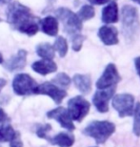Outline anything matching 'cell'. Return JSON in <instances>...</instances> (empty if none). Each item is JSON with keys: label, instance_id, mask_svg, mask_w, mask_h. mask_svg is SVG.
I'll use <instances>...</instances> for the list:
<instances>
[{"label": "cell", "instance_id": "obj_19", "mask_svg": "<svg viewBox=\"0 0 140 147\" xmlns=\"http://www.w3.org/2000/svg\"><path fill=\"white\" fill-rule=\"evenodd\" d=\"M36 54L43 59L52 60L54 58L55 51L54 46L50 43H40L36 46Z\"/></svg>", "mask_w": 140, "mask_h": 147}, {"label": "cell", "instance_id": "obj_10", "mask_svg": "<svg viewBox=\"0 0 140 147\" xmlns=\"http://www.w3.org/2000/svg\"><path fill=\"white\" fill-rule=\"evenodd\" d=\"M115 92V86L108 89H99L92 98V102L95 108L100 113H107L109 111V101Z\"/></svg>", "mask_w": 140, "mask_h": 147}, {"label": "cell", "instance_id": "obj_1", "mask_svg": "<svg viewBox=\"0 0 140 147\" xmlns=\"http://www.w3.org/2000/svg\"><path fill=\"white\" fill-rule=\"evenodd\" d=\"M6 17L11 29L33 36L39 31V19L33 16L31 9L18 1L9 3Z\"/></svg>", "mask_w": 140, "mask_h": 147}, {"label": "cell", "instance_id": "obj_33", "mask_svg": "<svg viewBox=\"0 0 140 147\" xmlns=\"http://www.w3.org/2000/svg\"><path fill=\"white\" fill-rule=\"evenodd\" d=\"M3 63V55L0 54V64Z\"/></svg>", "mask_w": 140, "mask_h": 147}, {"label": "cell", "instance_id": "obj_13", "mask_svg": "<svg viewBox=\"0 0 140 147\" xmlns=\"http://www.w3.org/2000/svg\"><path fill=\"white\" fill-rule=\"evenodd\" d=\"M118 32L115 27H110V26H103L99 29L98 36L105 45H116L118 43L117 37Z\"/></svg>", "mask_w": 140, "mask_h": 147}, {"label": "cell", "instance_id": "obj_4", "mask_svg": "<svg viewBox=\"0 0 140 147\" xmlns=\"http://www.w3.org/2000/svg\"><path fill=\"white\" fill-rule=\"evenodd\" d=\"M55 16L62 23L64 32L71 37L79 34L80 32L82 31V20L77 16L76 13H72L70 9L64 7L58 8L55 11Z\"/></svg>", "mask_w": 140, "mask_h": 147}, {"label": "cell", "instance_id": "obj_9", "mask_svg": "<svg viewBox=\"0 0 140 147\" xmlns=\"http://www.w3.org/2000/svg\"><path fill=\"white\" fill-rule=\"evenodd\" d=\"M121 80V78L117 72V69L115 64H109L104 73L96 81V87L98 89H108V88L115 86L119 81Z\"/></svg>", "mask_w": 140, "mask_h": 147}, {"label": "cell", "instance_id": "obj_2", "mask_svg": "<svg viewBox=\"0 0 140 147\" xmlns=\"http://www.w3.org/2000/svg\"><path fill=\"white\" fill-rule=\"evenodd\" d=\"M122 33L126 41L132 43L138 34L140 23L136 8L131 5H125L122 8Z\"/></svg>", "mask_w": 140, "mask_h": 147}, {"label": "cell", "instance_id": "obj_12", "mask_svg": "<svg viewBox=\"0 0 140 147\" xmlns=\"http://www.w3.org/2000/svg\"><path fill=\"white\" fill-rule=\"evenodd\" d=\"M27 55L26 50H19L16 55H13L7 62L4 64V67L9 72H16L24 69L27 63Z\"/></svg>", "mask_w": 140, "mask_h": 147}, {"label": "cell", "instance_id": "obj_15", "mask_svg": "<svg viewBox=\"0 0 140 147\" xmlns=\"http://www.w3.org/2000/svg\"><path fill=\"white\" fill-rule=\"evenodd\" d=\"M50 143L59 147H71L74 143V136L72 133H66V132H60L56 136L52 138H46Z\"/></svg>", "mask_w": 140, "mask_h": 147}, {"label": "cell", "instance_id": "obj_21", "mask_svg": "<svg viewBox=\"0 0 140 147\" xmlns=\"http://www.w3.org/2000/svg\"><path fill=\"white\" fill-rule=\"evenodd\" d=\"M52 46L54 48V51H56L59 54L60 57H64L68 53V43L63 36H58Z\"/></svg>", "mask_w": 140, "mask_h": 147}, {"label": "cell", "instance_id": "obj_26", "mask_svg": "<svg viewBox=\"0 0 140 147\" xmlns=\"http://www.w3.org/2000/svg\"><path fill=\"white\" fill-rule=\"evenodd\" d=\"M51 130H52L51 124H39L36 126V133L37 135V137L41 138V139H46L48 137L47 136V133Z\"/></svg>", "mask_w": 140, "mask_h": 147}, {"label": "cell", "instance_id": "obj_35", "mask_svg": "<svg viewBox=\"0 0 140 147\" xmlns=\"http://www.w3.org/2000/svg\"><path fill=\"white\" fill-rule=\"evenodd\" d=\"M1 21H2V19H1V18H0V22H1Z\"/></svg>", "mask_w": 140, "mask_h": 147}, {"label": "cell", "instance_id": "obj_25", "mask_svg": "<svg viewBox=\"0 0 140 147\" xmlns=\"http://www.w3.org/2000/svg\"><path fill=\"white\" fill-rule=\"evenodd\" d=\"M85 40V36L82 34H76V36H72V49L75 52H79L83 45V41Z\"/></svg>", "mask_w": 140, "mask_h": 147}, {"label": "cell", "instance_id": "obj_3", "mask_svg": "<svg viewBox=\"0 0 140 147\" xmlns=\"http://www.w3.org/2000/svg\"><path fill=\"white\" fill-rule=\"evenodd\" d=\"M115 125L113 122L107 120H94L86 126L83 130V134L94 139L97 144H103L115 133Z\"/></svg>", "mask_w": 140, "mask_h": 147}, {"label": "cell", "instance_id": "obj_31", "mask_svg": "<svg viewBox=\"0 0 140 147\" xmlns=\"http://www.w3.org/2000/svg\"><path fill=\"white\" fill-rule=\"evenodd\" d=\"M6 84H7V80L5 78H0V91L5 87Z\"/></svg>", "mask_w": 140, "mask_h": 147}, {"label": "cell", "instance_id": "obj_6", "mask_svg": "<svg viewBox=\"0 0 140 147\" xmlns=\"http://www.w3.org/2000/svg\"><path fill=\"white\" fill-rule=\"evenodd\" d=\"M36 86V81L28 74H17L13 78V89L17 96H30Z\"/></svg>", "mask_w": 140, "mask_h": 147}, {"label": "cell", "instance_id": "obj_30", "mask_svg": "<svg viewBox=\"0 0 140 147\" xmlns=\"http://www.w3.org/2000/svg\"><path fill=\"white\" fill-rule=\"evenodd\" d=\"M135 65L136 72H137L139 78H140V57H136L135 59Z\"/></svg>", "mask_w": 140, "mask_h": 147}, {"label": "cell", "instance_id": "obj_27", "mask_svg": "<svg viewBox=\"0 0 140 147\" xmlns=\"http://www.w3.org/2000/svg\"><path fill=\"white\" fill-rule=\"evenodd\" d=\"M10 146L11 147H23V142L21 140V136L19 132H15L13 139L10 140Z\"/></svg>", "mask_w": 140, "mask_h": 147}, {"label": "cell", "instance_id": "obj_36", "mask_svg": "<svg viewBox=\"0 0 140 147\" xmlns=\"http://www.w3.org/2000/svg\"><path fill=\"white\" fill-rule=\"evenodd\" d=\"M0 147H1V146H0Z\"/></svg>", "mask_w": 140, "mask_h": 147}, {"label": "cell", "instance_id": "obj_7", "mask_svg": "<svg viewBox=\"0 0 140 147\" xmlns=\"http://www.w3.org/2000/svg\"><path fill=\"white\" fill-rule=\"evenodd\" d=\"M113 107L117 111L120 117H130L133 115L135 98L131 94H119L113 99Z\"/></svg>", "mask_w": 140, "mask_h": 147}, {"label": "cell", "instance_id": "obj_34", "mask_svg": "<svg viewBox=\"0 0 140 147\" xmlns=\"http://www.w3.org/2000/svg\"><path fill=\"white\" fill-rule=\"evenodd\" d=\"M133 1H135V2H136V3H138V4L140 5V0H133Z\"/></svg>", "mask_w": 140, "mask_h": 147}, {"label": "cell", "instance_id": "obj_24", "mask_svg": "<svg viewBox=\"0 0 140 147\" xmlns=\"http://www.w3.org/2000/svg\"><path fill=\"white\" fill-rule=\"evenodd\" d=\"M135 114V120H133V134L135 136L140 137V102L136 104V106L133 110Z\"/></svg>", "mask_w": 140, "mask_h": 147}, {"label": "cell", "instance_id": "obj_18", "mask_svg": "<svg viewBox=\"0 0 140 147\" xmlns=\"http://www.w3.org/2000/svg\"><path fill=\"white\" fill-rule=\"evenodd\" d=\"M75 87L84 95H87L92 90V80L89 75H80L77 74L72 78Z\"/></svg>", "mask_w": 140, "mask_h": 147}, {"label": "cell", "instance_id": "obj_22", "mask_svg": "<svg viewBox=\"0 0 140 147\" xmlns=\"http://www.w3.org/2000/svg\"><path fill=\"white\" fill-rule=\"evenodd\" d=\"M77 16L82 20V21H86L92 18L94 16V9L91 5H84L81 7V9L78 11Z\"/></svg>", "mask_w": 140, "mask_h": 147}, {"label": "cell", "instance_id": "obj_28", "mask_svg": "<svg viewBox=\"0 0 140 147\" xmlns=\"http://www.w3.org/2000/svg\"><path fill=\"white\" fill-rule=\"evenodd\" d=\"M10 121V117L3 109H0V124H5Z\"/></svg>", "mask_w": 140, "mask_h": 147}, {"label": "cell", "instance_id": "obj_29", "mask_svg": "<svg viewBox=\"0 0 140 147\" xmlns=\"http://www.w3.org/2000/svg\"><path fill=\"white\" fill-rule=\"evenodd\" d=\"M88 1L92 5H103L106 3L112 2L113 0H88Z\"/></svg>", "mask_w": 140, "mask_h": 147}, {"label": "cell", "instance_id": "obj_23", "mask_svg": "<svg viewBox=\"0 0 140 147\" xmlns=\"http://www.w3.org/2000/svg\"><path fill=\"white\" fill-rule=\"evenodd\" d=\"M52 83L55 85H58L60 87L67 88L71 84V78L70 76L65 73H59L54 76V78L52 79Z\"/></svg>", "mask_w": 140, "mask_h": 147}, {"label": "cell", "instance_id": "obj_8", "mask_svg": "<svg viewBox=\"0 0 140 147\" xmlns=\"http://www.w3.org/2000/svg\"><path fill=\"white\" fill-rule=\"evenodd\" d=\"M33 94L36 95H45L50 96L56 104H60L64 98L67 96V92L64 89H61L52 82H44L37 85L34 89Z\"/></svg>", "mask_w": 140, "mask_h": 147}, {"label": "cell", "instance_id": "obj_16", "mask_svg": "<svg viewBox=\"0 0 140 147\" xmlns=\"http://www.w3.org/2000/svg\"><path fill=\"white\" fill-rule=\"evenodd\" d=\"M39 28L47 36H55L58 34V22L54 16H47L39 20Z\"/></svg>", "mask_w": 140, "mask_h": 147}, {"label": "cell", "instance_id": "obj_14", "mask_svg": "<svg viewBox=\"0 0 140 147\" xmlns=\"http://www.w3.org/2000/svg\"><path fill=\"white\" fill-rule=\"evenodd\" d=\"M31 69L36 73L39 74V75L47 76V75H49V74L56 72L57 66H56V64H55V62H54L52 60L42 59V60H38V61L33 62V65H31Z\"/></svg>", "mask_w": 140, "mask_h": 147}, {"label": "cell", "instance_id": "obj_20", "mask_svg": "<svg viewBox=\"0 0 140 147\" xmlns=\"http://www.w3.org/2000/svg\"><path fill=\"white\" fill-rule=\"evenodd\" d=\"M15 130L10 124L0 125V142H7L13 139Z\"/></svg>", "mask_w": 140, "mask_h": 147}, {"label": "cell", "instance_id": "obj_32", "mask_svg": "<svg viewBox=\"0 0 140 147\" xmlns=\"http://www.w3.org/2000/svg\"><path fill=\"white\" fill-rule=\"evenodd\" d=\"M11 1V0H0V5H6L9 4Z\"/></svg>", "mask_w": 140, "mask_h": 147}, {"label": "cell", "instance_id": "obj_11", "mask_svg": "<svg viewBox=\"0 0 140 147\" xmlns=\"http://www.w3.org/2000/svg\"><path fill=\"white\" fill-rule=\"evenodd\" d=\"M47 117L49 119H55L63 128L67 129L69 131H74L75 127L72 122V119L70 116L69 111L64 107H57L55 109H52L47 113Z\"/></svg>", "mask_w": 140, "mask_h": 147}, {"label": "cell", "instance_id": "obj_5", "mask_svg": "<svg viewBox=\"0 0 140 147\" xmlns=\"http://www.w3.org/2000/svg\"><path fill=\"white\" fill-rule=\"evenodd\" d=\"M89 101L81 96H76L68 101V111L72 119L81 122L90 111Z\"/></svg>", "mask_w": 140, "mask_h": 147}, {"label": "cell", "instance_id": "obj_17", "mask_svg": "<svg viewBox=\"0 0 140 147\" xmlns=\"http://www.w3.org/2000/svg\"><path fill=\"white\" fill-rule=\"evenodd\" d=\"M118 20V8L115 1L110 2L102 11V21L107 24L115 23Z\"/></svg>", "mask_w": 140, "mask_h": 147}]
</instances>
